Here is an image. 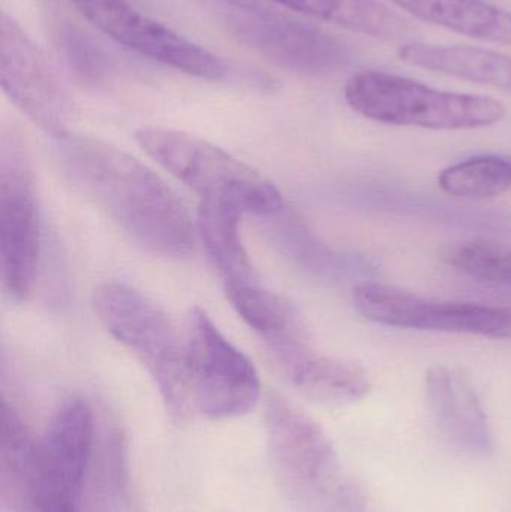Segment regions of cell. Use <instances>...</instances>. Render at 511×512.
Here are the masks:
<instances>
[{
	"label": "cell",
	"instance_id": "obj_1",
	"mask_svg": "<svg viewBox=\"0 0 511 512\" xmlns=\"http://www.w3.org/2000/svg\"><path fill=\"white\" fill-rule=\"evenodd\" d=\"M59 152L78 188L141 248L167 258L194 252L197 225L188 207L143 162L87 135L59 140Z\"/></svg>",
	"mask_w": 511,
	"mask_h": 512
},
{
	"label": "cell",
	"instance_id": "obj_2",
	"mask_svg": "<svg viewBox=\"0 0 511 512\" xmlns=\"http://www.w3.org/2000/svg\"><path fill=\"white\" fill-rule=\"evenodd\" d=\"M267 456L276 486L299 512H366L365 489L345 471L323 427L270 391L264 400Z\"/></svg>",
	"mask_w": 511,
	"mask_h": 512
},
{
	"label": "cell",
	"instance_id": "obj_3",
	"mask_svg": "<svg viewBox=\"0 0 511 512\" xmlns=\"http://www.w3.org/2000/svg\"><path fill=\"white\" fill-rule=\"evenodd\" d=\"M92 304L105 330L146 367L171 421L177 427L191 423L197 412L189 384L186 342L167 313L143 292L119 282L99 285Z\"/></svg>",
	"mask_w": 511,
	"mask_h": 512
},
{
	"label": "cell",
	"instance_id": "obj_4",
	"mask_svg": "<svg viewBox=\"0 0 511 512\" xmlns=\"http://www.w3.org/2000/svg\"><path fill=\"white\" fill-rule=\"evenodd\" d=\"M141 149L200 197V203L224 204L243 215L281 212L279 189L260 171L221 147L176 129L147 126L135 132Z\"/></svg>",
	"mask_w": 511,
	"mask_h": 512
},
{
	"label": "cell",
	"instance_id": "obj_5",
	"mask_svg": "<svg viewBox=\"0 0 511 512\" xmlns=\"http://www.w3.org/2000/svg\"><path fill=\"white\" fill-rule=\"evenodd\" d=\"M344 98L351 110L392 126L465 131L503 122L507 107L489 96L435 89L420 81L366 69L348 78Z\"/></svg>",
	"mask_w": 511,
	"mask_h": 512
},
{
	"label": "cell",
	"instance_id": "obj_6",
	"mask_svg": "<svg viewBox=\"0 0 511 512\" xmlns=\"http://www.w3.org/2000/svg\"><path fill=\"white\" fill-rule=\"evenodd\" d=\"M186 364L197 415L231 420L249 414L261 399L252 361L216 327L206 310H189Z\"/></svg>",
	"mask_w": 511,
	"mask_h": 512
},
{
	"label": "cell",
	"instance_id": "obj_7",
	"mask_svg": "<svg viewBox=\"0 0 511 512\" xmlns=\"http://www.w3.org/2000/svg\"><path fill=\"white\" fill-rule=\"evenodd\" d=\"M95 438V412L86 400L57 409L36 442L24 511L78 512Z\"/></svg>",
	"mask_w": 511,
	"mask_h": 512
},
{
	"label": "cell",
	"instance_id": "obj_8",
	"mask_svg": "<svg viewBox=\"0 0 511 512\" xmlns=\"http://www.w3.org/2000/svg\"><path fill=\"white\" fill-rule=\"evenodd\" d=\"M353 301L363 318L386 327L511 340V306L429 300L372 280L354 286Z\"/></svg>",
	"mask_w": 511,
	"mask_h": 512
},
{
	"label": "cell",
	"instance_id": "obj_9",
	"mask_svg": "<svg viewBox=\"0 0 511 512\" xmlns=\"http://www.w3.org/2000/svg\"><path fill=\"white\" fill-rule=\"evenodd\" d=\"M81 15L117 44L191 77L225 81L234 69L218 54L147 17L126 0H71Z\"/></svg>",
	"mask_w": 511,
	"mask_h": 512
},
{
	"label": "cell",
	"instance_id": "obj_10",
	"mask_svg": "<svg viewBox=\"0 0 511 512\" xmlns=\"http://www.w3.org/2000/svg\"><path fill=\"white\" fill-rule=\"evenodd\" d=\"M0 83L15 107L57 141L71 135L74 104L38 45L11 15L0 21Z\"/></svg>",
	"mask_w": 511,
	"mask_h": 512
},
{
	"label": "cell",
	"instance_id": "obj_11",
	"mask_svg": "<svg viewBox=\"0 0 511 512\" xmlns=\"http://www.w3.org/2000/svg\"><path fill=\"white\" fill-rule=\"evenodd\" d=\"M228 29L270 62L299 74H333L353 62L350 45L338 36L273 9L231 15Z\"/></svg>",
	"mask_w": 511,
	"mask_h": 512
},
{
	"label": "cell",
	"instance_id": "obj_12",
	"mask_svg": "<svg viewBox=\"0 0 511 512\" xmlns=\"http://www.w3.org/2000/svg\"><path fill=\"white\" fill-rule=\"evenodd\" d=\"M41 215L29 171L2 161L0 173V267L3 286L15 300H26L38 276Z\"/></svg>",
	"mask_w": 511,
	"mask_h": 512
},
{
	"label": "cell",
	"instance_id": "obj_13",
	"mask_svg": "<svg viewBox=\"0 0 511 512\" xmlns=\"http://www.w3.org/2000/svg\"><path fill=\"white\" fill-rule=\"evenodd\" d=\"M425 391L438 432L455 450L483 459L494 453V433L488 414L464 373L443 364L429 367Z\"/></svg>",
	"mask_w": 511,
	"mask_h": 512
},
{
	"label": "cell",
	"instance_id": "obj_14",
	"mask_svg": "<svg viewBox=\"0 0 511 512\" xmlns=\"http://www.w3.org/2000/svg\"><path fill=\"white\" fill-rule=\"evenodd\" d=\"M225 297L245 324L278 355L282 370L311 352L299 313L281 295L251 283L225 285Z\"/></svg>",
	"mask_w": 511,
	"mask_h": 512
},
{
	"label": "cell",
	"instance_id": "obj_15",
	"mask_svg": "<svg viewBox=\"0 0 511 512\" xmlns=\"http://www.w3.org/2000/svg\"><path fill=\"white\" fill-rule=\"evenodd\" d=\"M398 56L416 68L511 92V56L501 51L407 41L398 48Z\"/></svg>",
	"mask_w": 511,
	"mask_h": 512
},
{
	"label": "cell",
	"instance_id": "obj_16",
	"mask_svg": "<svg viewBox=\"0 0 511 512\" xmlns=\"http://www.w3.org/2000/svg\"><path fill=\"white\" fill-rule=\"evenodd\" d=\"M408 14L477 41L511 47V11L488 0H390Z\"/></svg>",
	"mask_w": 511,
	"mask_h": 512
},
{
	"label": "cell",
	"instance_id": "obj_17",
	"mask_svg": "<svg viewBox=\"0 0 511 512\" xmlns=\"http://www.w3.org/2000/svg\"><path fill=\"white\" fill-rule=\"evenodd\" d=\"M290 384L311 402L347 406L368 397L371 379L360 364L309 352L284 369Z\"/></svg>",
	"mask_w": 511,
	"mask_h": 512
},
{
	"label": "cell",
	"instance_id": "obj_18",
	"mask_svg": "<svg viewBox=\"0 0 511 512\" xmlns=\"http://www.w3.org/2000/svg\"><path fill=\"white\" fill-rule=\"evenodd\" d=\"M291 11L335 26L344 27L360 35L405 41L411 38L414 27L398 12L380 0H269Z\"/></svg>",
	"mask_w": 511,
	"mask_h": 512
},
{
	"label": "cell",
	"instance_id": "obj_19",
	"mask_svg": "<svg viewBox=\"0 0 511 512\" xmlns=\"http://www.w3.org/2000/svg\"><path fill=\"white\" fill-rule=\"evenodd\" d=\"M243 213L224 204L200 203L197 234L224 285L258 283L257 271L240 236Z\"/></svg>",
	"mask_w": 511,
	"mask_h": 512
},
{
	"label": "cell",
	"instance_id": "obj_20",
	"mask_svg": "<svg viewBox=\"0 0 511 512\" xmlns=\"http://www.w3.org/2000/svg\"><path fill=\"white\" fill-rule=\"evenodd\" d=\"M450 197L488 200L511 191V156L482 155L450 165L438 176Z\"/></svg>",
	"mask_w": 511,
	"mask_h": 512
},
{
	"label": "cell",
	"instance_id": "obj_21",
	"mask_svg": "<svg viewBox=\"0 0 511 512\" xmlns=\"http://www.w3.org/2000/svg\"><path fill=\"white\" fill-rule=\"evenodd\" d=\"M35 447L36 442L17 412L8 403H3L0 477L3 496L11 498L17 507H26L27 483Z\"/></svg>",
	"mask_w": 511,
	"mask_h": 512
},
{
	"label": "cell",
	"instance_id": "obj_22",
	"mask_svg": "<svg viewBox=\"0 0 511 512\" xmlns=\"http://www.w3.org/2000/svg\"><path fill=\"white\" fill-rule=\"evenodd\" d=\"M441 258L459 273L494 285L511 286V246L501 243H455L444 249Z\"/></svg>",
	"mask_w": 511,
	"mask_h": 512
},
{
	"label": "cell",
	"instance_id": "obj_23",
	"mask_svg": "<svg viewBox=\"0 0 511 512\" xmlns=\"http://www.w3.org/2000/svg\"><path fill=\"white\" fill-rule=\"evenodd\" d=\"M62 38V48L78 74L93 80L104 74V57L89 38L74 29L66 30Z\"/></svg>",
	"mask_w": 511,
	"mask_h": 512
},
{
	"label": "cell",
	"instance_id": "obj_24",
	"mask_svg": "<svg viewBox=\"0 0 511 512\" xmlns=\"http://www.w3.org/2000/svg\"><path fill=\"white\" fill-rule=\"evenodd\" d=\"M242 11L263 12L272 9V3L269 0H225Z\"/></svg>",
	"mask_w": 511,
	"mask_h": 512
}]
</instances>
